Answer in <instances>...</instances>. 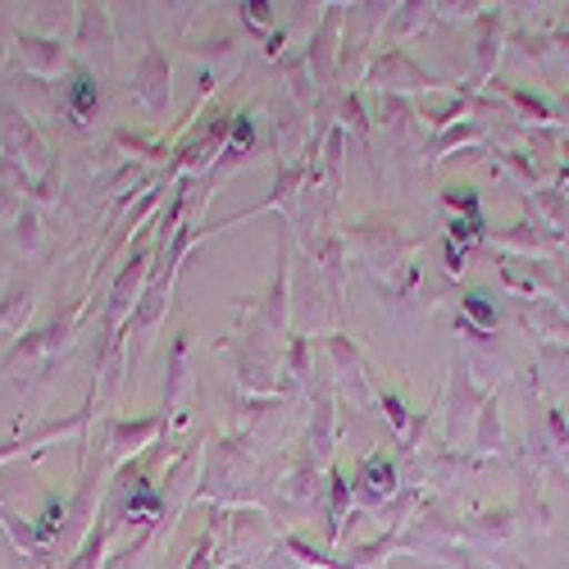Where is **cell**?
<instances>
[{"mask_svg": "<svg viewBox=\"0 0 569 569\" xmlns=\"http://www.w3.org/2000/svg\"><path fill=\"white\" fill-rule=\"evenodd\" d=\"M365 473H369V492H388V488H392V465H388L383 456H373Z\"/></svg>", "mask_w": 569, "mask_h": 569, "instance_id": "obj_1", "label": "cell"}, {"mask_svg": "<svg viewBox=\"0 0 569 569\" xmlns=\"http://www.w3.org/2000/svg\"><path fill=\"white\" fill-rule=\"evenodd\" d=\"M73 106H78V114L91 110V82L87 78H78V87H73Z\"/></svg>", "mask_w": 569, "mask_h": 569, "instance_id": "obj_2", "label": "cell"}, {"mask_svg": "<svg viewBox=\"0 0 569 569\" xmlns=\"http://www.w3.org/2000/svg\"><path fill=\"white\" fill-rule=\"evenodd\" d=\"M469 315H473V319H483V323L492 319V310H488V301H483V297H469Z\"/></svg>", "mask_w": 569, "mask_h": 569, "instance_id": "obj_3", "label": "cell"}]
</instances>
